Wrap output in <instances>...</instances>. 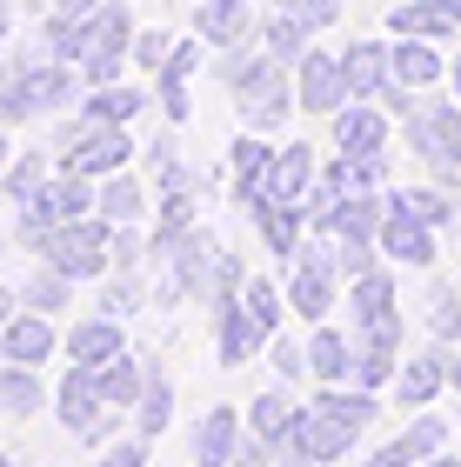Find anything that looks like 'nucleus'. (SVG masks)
<instances>
[{"instance_id":"f257e3e1","label":"nucleus","mask_w":461,"mask_h":467,"mask_svg":"<svg viewBox=\"0 0 461 467\" xmlns=\"http://www.w3.org/2000/svg\"><path fill=\"white\" fill-rule=\"evenodd\" d=\"M80 94H88L80 67H74V60H54L40 40H34L27 54L0 60V120H7V127L40 120V114H68Z\"/></svg>"},{"instance_id":"f03ea898","label":"nucleus","mask_w":461,"mask_h":467,"mask_svg":"<svg viewBox=\"0 0 461 467\" xmlns=\"http://www.w3.org/2000/svg\"><path fill=\"white\" fill-rule=\"evenodd\" d=\"M47 147H54L60 167H74V174H88V181H108V174H128V167H134V127L60 120Z\"/></svg>"},{"instance_id":"7ed1b4c3","label":"nucleus","mask_w":461,"mask_h":467,"mask_svg":"<svg viewBox=\"0 0 461 467\" xmlns=\"http://www.w3.org/2000/svg\"><path fill=\"white\" fill-rule=\"evenodd\" d=\"M288 267V307L301 314V321H328V307H334V294H341V261H334V234H314V241L295 247V261H281Z\"/></svg>"},{"instance_id":"20e7f679","label":"nucleus","mask_w":461,"mask_h":467,"mask_svg":"<svg viewBox=\"0 0 461 467\" xmlns=\"http://www.w3.org/2000/svg\"><path fill=\"white\" fill-rule=\"evenodd\" d=\"M40 261L68 267L74 281H100V274L114 267V221H108V214H80V221H60Z\"/></svg>"},{"instance_id":"39448f33","label":"nucleus","mask_w":461,"mask_h":467,"mask_svg":"<svg viewBox=\"0 0 461 467\" xmlns=\"http://www.w3.org/2000/svg\"><path fill=\"white\" fill-rule=\"evenodd\" d=\"M295 100H301V114H321V120H334L348 108V74H341V54H301L295 60Z\"/></svg>"},{"instance_id":"423d86ee","label":"nucleus","mask_w":461,"mask_h":467,"mask_svg":"<svg viewBox=\"0 0 461 467\" xmlns=\"http://www.w3.org/2000/svg\"><path fill=\"white\" fill-rule=\"evenodd\" d=\"M382 254L394 267H435V227L414 214V207L402 201V194H388V214H382Z\"/></svg>"},{"instance_id":"0eeeda50","label":"nucleus","mask_w":461,"mask_h":467,"mask_svg":"<svg viewBox=\"0 0 461 467\" xmlns=\"http://www.w3.org/2000/svg\"><path fill=\"white\" fill-rule=\"evenodd\" d=\"M267 341H275V334L255 321V307H247L241 294L215 307V360H221V368H247V360H255Z\"/></svg>"},{"instance_id":"6e6552de","label":"nucleus","mask_w":461,"mask_h":467,"mask_svg":"<svg viewBox=\"0 0 461 467\" xmlns=\"http://www.w3.org/2000/svg\"><path fill=\"white\" fill-rule=\"evenodd\" d=\"M394 368H402V314H388L374 327H354V380L361 388H388Z\"/></svg>"},{"instance_id":"1a4fd4ad","label":"nucleus","mask_w":461,"mask_h":467,"mask_svg":"<svg viewBox=\"0 0 461 467\" xmlns=\"http://www.w3.org/2000/svg\"><path fill=\"white\" fill-rule=\"evenodd\" d=\"M354 441H361V434H354V428H348V420H334L328 408H314V400H308V414H301V428H295V434H288V441H281V448H295V454H308V467H334V461H341V454H354Z\"/></svg>"},{"instance_id":"9d476101","label":"nucleus","mask_w":461,"mask_h":467,"mask_svg":"<svg viewBox=\"0 0 461 467\" xmlns=\"http://www.w3.org/2000/svg\"><path fill=\"white\" fill-rule=\"evenodd\" d=\"M187 27L201 34V47H247V40H261V20L247 14V0H194V20Z\"/></svg>"},{"instance_id":"9b49d317","label":"nucleus","mask_w":461,"mask_h":467,"mask_svg":"<svg viewBox=\"0 0 461 467\" xmlns=\"http://www.w3.org/2000/svg\"><path fill=\"white\" fill-rule=\"evenodd\" d=\"M20 207H34L40 221H80V214H94L100 207V181H88V174H74V167H54V181L40 187L34 201H20Z\"/></svg>"},{"instance_id":"f8f14e48","label":"nucleus","mask_w":461,"mask_h":467,"mask_svg":"<svg viewBox=\"0 0 461 467\" xmlns=\"http://www.w3.org/2000/svg\"><path fill=\"white\" fill-rule=\"evenodd\" d=\"M100 414H108V394H100L94 368H68V380L54 388V420L80 441L88 428H100Z\"/></svg>"},{"instance_id":"ddd939ff","label":"nucleus","mask_w":461,"mask_h":467,"mask_svg":"<svg viewBox=\"0 0 461 467\" xmlns=\"http://www.w3.org/2000/svg\"><path fill=\"white\" fill-rule=\"evenodd\" d=\"M241 434H247V420L235 408H207L194 420V434H187V454H194V467H235Z\"/></svg>"},{"instance_id":"4468645a","label":"nucleus","mask_w":461,"mask_h":467,"mask_svg":"<svg viewBox=\"0 0 461 467\" xmlns=\"http://www.w3.org/2000/svg\"><path fill=\"white\" fill-rule=\"evenodd\" d=\"M382 214H388L382 187H354V194L334 201V214L314 227V234H334V241H374V234H382Z\"/></svg>"},{"instance_id":"2eb2a0df","label":"nucleus","mask_w":461,"mask_h":467,"mask_svg":"<svg viewBox=\"0 0 461 467\" xmlns=\"http://www.w3.org/2000/svg\"><path fill=\"white\" fill-rule=\"evenodd\" d=\"M334 147H341L348 161L388 154V108H374V100H348V108L334 114Z\"/></svg>"},{"instance_id":"dca6fc26","label":"nucleus","mask_w":461,"mask_h":467,"mask_svg":"<svg viewBox=\"0 0 461 467\" xmlns=\"http://www.w3.org/2000/svg\"><path fill=\"white\" fill-rule=\"evenodd\" d=\"M341 74H348V94L354 100H382L394 88V47H382V40H348Z\"/></svg>"},{"instance_id":"f3484780","label":"nucleus","mask_w":461,"mask_h":467,"mask_svg":"<svg viewBox=\"0 0 461 467\" xmlns=\"http://www.w3.org/2000/svg\"><path fill=\"white\" fill-rule=\"evenodd\" d=\"M241 214L255 221V234L267 241V254H275V261H295V247H301V227H308V207H281V201L255 194V201H241Z\"/></svg>"},{"instance_id":"a211bd4d","label":"nucleus","mask_w":461,"mask_h":467,"mask_svg":"<svg viewBox=\"0 0 461 467\" xmlns=\"http://www.w3.org/2000/svg\"><path fill=\"white\" fill-rule=\"evenodd\" d=\"M442 388H448V354H442V341L422 348V354H408L402 368H394V400H402V408H428V400H442Z\"/></svg>"},{"instance_id":"6ab92c4d","label":"nucleus","mask_w":461,"mask_h":467,"mask_svg":"<svg viewBox=\"0 0 461 467\" xmlns=\"http://www.w3.org/2000/svg\"><path fill=\"white\" fill-rule=\"evenodd\" d=\"M314 147L308 140H295V147H275V167H267V187L261 194L267 201H281V207H308V187H314Z\"/></svg>"},{"instance_id":"aec40b11","label":"nucleus","mask_w":461,"mask_h":467,"mask_svg":"<svg viewBox=\"0 0 461 467\" xmlns=\"http://www.w3.org/2000/svg\"><path fill=\"white\" fill-rule=\"evenodd\" d=\"M194 67H201V34H187L154 74V100H161V114L174 127H187V80H194Z\"/></svg>"},{"instance_id":"412c9836","label":"nucleus","mask_w":461,"mask_h":467,"mask_svg":"<svg viewBox=\"0 0 461 467\" xmlns=\"http://www.w3.org/2000/svg\"><path fill=\"white\" fill-rule=\"evenodd\" d=\"M60 354H68L74 368H108L114 354H128V341H120L114 314H88V321H74V334L60 341Z\"/></svg>"},{"instance_id":"4be33fe9","label":"nucleus","mask_w":461,"mask_h":467,"mask_svg":"<svg viewBox=\"0 0 461 467\" xmlns=\"http://www.w3.org/2000/svg\"><path fill=\"white\" fill-rule=\"evenodd\" d=\"M60 341H54V314H34V307H20L7 327H0V360H27V368H40Z\"/></svg>"},{"instance_id":"5701e85b","label":"nucleus","mask_w":461,"mask_h":467,"mask_svg":"<svg viewBox=\"0 0 461 467\" xmlns=\"http://www.w3.org/2000/svg\"><path fill=\"white\" fill-rule=\"evenodd\" d=\"M0 408L14 420H34L40 408H54V388L40 380V368H27V360H0Z\"/></svg>"},{"instance_id":"b1692460","label":"nucleus","mask_w":461,"mask_h":467,"mask_svg":"<svg viewBox=\"0 0 461 467\" xmlns=\"http://www.w3.org/2000/svg\"><path fill=\"white\" fill-rule=\"evenodd\" d=\"M348 314H354V327H374V321H388V314H402V287H394V274L388 267L354 274V281H348Z\"/></svg>"},{"instance_id":"393cba45","label":"nucleus","mask_w":461,"mask_h":467,"mask_svg":"<svg viewBox=\"0 0 461 467\" xmlns=\"http://www.w3.org/2000/svg\"><path fill=\"white\" fill-rule=\"evenodd\" d=\"M267 167H275V147H267L255 127H241V140L227 147V174H235V201H255L267 187Z\"/></svg>"},{"instance_id":"a878e982","label":"nucleus","mask_w":461,"mask_h":467,"mask_svg":"<svg viewBox=\"0 0 461 467\" xmlns=\"http://www.w3.org/2000/svg\"><path fill=\"white\" fill-rule=\"evenodd\" d=\"M301 414H308V400H295V394H281V388H267V394H255L247 400V434H261V441H281L301 428Z\"/></svg>"},{"instance_id":"bb28decb","label":"nucleus","mask_w":461,"mask_h":467,"mask_svg":"<svg viewBox=\"0 0 461 467\" xmlns=\"http://www.w3.org/2000/svg\"><path fill=\"white\" fill-rule=\"evenodd\" d=\"M388 27L394 34H461V0H402V7H388Z\"/></svg>"},{"instance_id":"cd10ccee","label":"nucleus","mask_w":461,"mask_h":467,"mask_svg":"<svg viewBox=\"0 0 461 467\" xmlns=\"http://www.w3.org/2000/svg\"><path fill=\"white\" fill-rule=\"evenodd\" d=\"M167 420H174V380H167L161 360H148V380H141V400H134V434L161 441Z\"/></svg>"},{"instance_id":"c85d7f7f","label":"nucleus","mask_w":461,"mask_h":467,"mask_svg":"<svg viewBox=\"0 0 461 467\" xmlns=\"http://www.w3.org/2000/svg\"><path fill=\"white\" fill-rule=\"evenodd\" d=\"M141 108H148V94L128 88V80H108V88H88V94H80V120H100V127H134Z\"/></svg>"},{"instance_id":"c756f323","label":"nucleus","mask_w":461,"mask_h":467,"mask_svg":"<svg viewBox=\"0 0 461 467\" xmlns=\"http://www.w3.org/2000/svg\"><path fill=\"white\" fill-rule=\"evenodd\" d=\"M308 374L321 380V388H334V380H354V334L314 327V341H308Z\"/></svg>"},{"instance_id":"7c9ffc66","label":"nucleus","mask_w":461,"mask_h":467,"mask_svg":"<svg viewBox=\"0 0 461 467\" xmlns=\"http://www.w3.org/2000/svg\"><path fill=\"white\" fill-rule=\"evenodd\" d=\"M394 80L402 88H435V80H448L442 74V54L428 47V34H394Z\"/></svg>"},{"instance_id":"2f4dec72","label":"nucleus","mask_w":461,"mask_h":467,"mask_svg":"<svg viewBox=\"0 0 461 467\" xmlns=\"http://www.w3.org/2000/svg\"><path fill=\"white\" fill-rule=\"evenodd\" d=\"M54 167H60V161H54V147H27V154H14V161H7V174H0V194H7L14 207H20V201H34L40 187L54 181Z\"/></svg>"},{"instance_id":"473e14b6","label":"nucleus","mask_w":461,"mask_h":467,"mask_svg":"<svg viewBox=\"0 0 461 467\" xmlns=\"http://www.w3.org/2000/svg\"><path fill=\"white\" fill-rule=\"evenodd\" d=\"M74 294H80V281H74L68 267L40 261V267L27 274V287H20V301H27L34 314H68V307H74Z\"/></svg>"},{"instance_id":"72a5a7b5","label":"nucleus","mask_w":461,"mask_h":467,"mask_svg":"<svg viewBox=\"0 0 461 467\" xmlns=\"http://www.w3.org/2000/svg\"><path fill=\"white\" fill-rule=\"evenodd\" d=\"M100 380V394H108V408H128L134 414V400H141V380H148V360H134V354H114L108 368H94Z\"/></svg>"},{"instance_id":"f704fd0d","label":"nucleus","mask_w":461,"mask_h":467,"mask_svg":"<svg viewBox=\"0 0 461 467\" xmlns=\"http://www.w3.org/2000/svg\"><path fill=\"white\" fill-rule=\"evenodd\" d=\"M94 214H108L114 227L141 221V214H148V187H141L134 174H108V181H100V207H94Z\"/></svg>"},{"instance_id":"c9c22d12","label":"nucleus","mask_w":461,"mask_h":467,"mask_svg":"<svg viewBox=\"0 0 461 467\" xmlns=\"http://www.w3.org/2000/svg\"><path fill=\"white\" fill-rule=\"evenodd\" d=\"M308 34H314L308 20H295V14H281V7L267 14V20H261V47H267V54H281L288 67H295V60L308 54Z\"/></svg>"},{"instance_id":"e433bc0d","label":"nucleus","mask_w":461,"mask_h":467,"mask_svg":"<svg viewBox=\"0 0 461 467\" xmlns=\"http://www.w3.org/2000/svg\"><path fill=\"white\" fill-rule=\"evenodd\" d=\"M241 301L255 307V321H261L267 334H281V321H288V287H281V281H261V274H247Z\"/></svg>"},{"instance_id":"4c0bfd02","label":"nucleus","mask_w":461,"mask_h":467,"mask_svg":"<svg viewBox=\"0 0 461 467\" xmlns=\"http://www.w3.org/2000/svg\"><path fill=\"white\" fill-rule=\"evenodd\" d=\"M141 301H148V287H141V267H120L108 287H100V314H114V321H128V314H141Z\"/></svg>"},{"instance_id":"58836bf2","label":"nucleus","mask_w":461,"mask_h":467,"mask_svg":"<svg viewBox=\"0 0 461 467\" xmlns=\"http://www.w3.org/2000/svg\"><path fill=\"white\" fill-rule=\"evenodd\" d=\"M295 108H301L295 88H281V94H267V100H247V108H241V127H255V134H281Z\"/></svg>"},{"instance_id":"ea45409f","label":"nucleus","mask_w":461,"mask_h":467,"mask_svg":"<svg viewBox=\"0 0 461 467\" xmlns=\"http://www.w3.org/2000/svg\"><path fill=\"white\" fill-rule=\"evenodd\" d=\"M194 194H201V187H161V227H154V241H174V234L194 227Z\"/></svg>"},{"instance_id":"a19ab883","label":"nucleus","mask_w":461,"mask_h":467,"mask_svg":"<svg viewBox=\"0 0 461 467\" xmlns=\"http://www.w3.org/2000/svg\"><path fill=\"white\" fill-rule=\"evenodd\" d=\"M394 194H402V201H408V207H414V214H422L428 227H442V221H455V207H461V201L448 194L442 181H435V187H394Z\"/></svg>"},{"instance_id":"79ce46f5","label":"nucleus","mask_w":461,"mask_h":467,"mask_svg":"<svg viewBox=\"0 0 461 467\" xmlns=\"http://www.w3.org/2000/svg\"><path fill=\"white\" fill-rule=\"evenodd\" d=\"M402 448H408L414 461L442 454V448H448V420H442V414H414L408 428H402Z\"/></svg>"},{"instance_id":"37998d69","label":"nucleus","mask_w":461,"mask_h":467,"mask_svg":"<svg viewBox=\"0 0 461 467\" xmlns=\"http://www.w3.org/2000/svg\"><path fill=\"white\" fill-rule=\"evenodd\" d=\"M428 334L442 348L461 341V287H435V307H428Z\"/></svg>"},{"instance_id":"c03bdc74","label":"nucleus","mask_w":461,"mask_h":467,"mask_svg":"<svg viewBox=\"0 0 461 467\" xmlns=\"http://www.w3.org/2000/svg\"><path fill=\"white\" fill-rule=\"evenodd\" d=\"M241 287H247V267H241V254H235V247H221V254H215V281H207V307L235 301Z\"/></svg>"},{"instance_id":"a18cd8bd","label":"nucleus","mask_w":461,"mask_h":467,"mask_svg":"<svg viewBox=\"0 0 461 467\" xmlns=\"http://www.w3.org/2000/svg\"><path fill=\"white\" fill-rule=\"evenodd\" d=\"M174 47H181V40L167 34V27H141V34H134V54H128V60H134L141 74H161V60L174 54Z\"/></svg>"},{"instance_id":"49530a36","label":"nucleus","mask_w":461,"mask_h":467,"mask_svg":"<svg viewBox=\"0 0 461 467\" xmlns=\"http://www.w3.org/2000/svg\"><path fill=\"white\" fill-rule=\"evenodd\" d=\"M334 261H341V281L382 267V241H334Z\"/></svg>"},{"instance_id":"de8ad7c7","label":"nucleus","mask_w":461,"mask_h":467,"mask_svg":"<svg viewBox=\"0 0 461 467\" xmlns=\"http://www.w3.org/2000/svg\"><path fill=\"white\" fill-rule=\"evenodd\" d=\"M148 254H154V241H141V221L114 227V267H141Z\"/></svg>"},{"instance_id":"09e8293b","label":"nucleus","mask_w":461,"mask_h":467,"mask_svg":"<svg viewBox=\"0 0 461 467\" xmlns=\"http://www.w3.org/2000/svg\"><path fill=\"white\" fill-rule=\"evenodd\" d=\"M275 7L308 20V27H334V20H341V0H275Z\"/></svg>"},{"instance_id":"8fccbe9b","label":"nucleus","mask_w":461,"mask_h":467,"mask_svg":"<svg viewBox=\"0 0 461 467\" xmlns=\"http://www.w3.org/2000/svg\"><path fill=\"white\" fill-rule=\"evenodd\" d=\"M267 354H275V374L281 380H301L308 374V341H275Z\"/></svg>"},{"instance_id":"3c124183","label":"nucleus","mask_w":461,"mask_h":467,"mask_svg":"<svg viewBox=\"0 0 461 467\" xmlns=\"http://www.w3.org/2000/svg\"><path fill=\"white\" fill-rule=\"evenodd\" d=\"M94 467H148V441H141V434H134V441H114Z\"/></svg>"},{"instance_id":"603ef678","label":"nucleus","mask_w":461,"mask_h":467,"mask_svg":"<svg viewBox=\"0 0 461 467\" xmlns=\"http://www.w3.org/2000/svg\"><path fill=\"white\" fill-rule=\"evenodd\" d=\"M361 467H414V454L402 448V434H394V441H388V448H374V454H368Z\"/></svg>"},{"instance_id":"864d4df0","label":"nucleus","mask_w":461,"mask_h":467,"mask_svg":"<svg viewBox=\"0 0 461 467\" xmlns=\"http://www.w3.org/2000/svg\"><path fill=\"white\" fill-rule=\"evenodd\" d=\"M14 314H20V287H0V327H7Z\"/></svg>"},{"instance_id":"5fc2aeb1","label":"nucleus","mask_w":461,"mask_h":467,"mask_svg":"<svg viewBox=\"0 0 461 467\" xmlns=\"http://www.w3.org/2000/svg\"><path fill=\"white\" fill-rule=\"evenodd\" d=\"M100 0H54V14H94Z\"/></svg>"},{"instance_id":"6e6d98bb","label":"nucleus","mask_w":461,"mask_h":467,"mask_svg":"<svg viewBox=\"0 0 461 467\" xmlns=\"http://www.w3.org/2000/svg\"><path fill=\"white\" fill-rule=\"evenodd\" d=\"M7 161H14V147H7V120H0V174H7Z\"/></svg>"},{"instance_id":"4d7b16f0","label":"nucleus","mask_w":461,"mask_h":467,"mask_svg":"<svg viewBox=\"0 0 461 467\" xmlns=\"http://www.w3.org/2000/svg\"><path fill=\"white\" fill-rule=\"evenodd\" d=\"M414 467H461L455 454H428V461H414Z\"/></svg>"},{"instance_id":"13d9d810","label":"nucleus","mask_w":461,"mask_h":467,"mask_svg":"<svg viewBox=\"0 0 461 467\" xmlns=\"http://www.w3.org/2000/svg\"><path fill=\"white\" fill-rule=\"evenodd\" d=\"M448 388H455V394H461V354H455V360H448Z\"/></svg>"},{"instance_id":"bf43d9fd","label":"nucleus","mask_w":461,"mask_h":467,"mask_svg":"<svg viewBox=\"0 0 461 467\" xmlns=\"http://www.w3.org/2000/svg\"><path fill=\"white\" fill-rule=\"evenodd\" d=\"M7 27H14V20H0V60H7Z\"/></svg>"},{"instance_id":"052dcab7","label":"nucleus","mask_w":461,"mask_h":467,"mask_svg":"<svg viewBox=\"0 0 461 467\" xmlns=\"http://www.w3.org/2000/svg\"><path fill=\"white\" fill-rule=\"evenodd\" d=\"M0 467H20V461H14V454H7V448H0Z\"/></svg>"},{"instance_id":"680f3d73","label":"nucleus","mask_w":461,"mask_h":467,"mask_svg":"<svg viewBox=\"0 0 461 467\" xmlns=\"http://www.w3.org/2000/svg\"><path fill=\"white\" fill-rule=\"evenodd\" d=\"M455 100H461V67H455Z\"/></svg>"},{"instance_id":"e2e57ef3","label":"nucleus","mask_w":461,"mask_h":467,"mask_svg":"<svg viewBox=\"0 0 461 467\" xmlns=\"http://www.w3.org/2000/svg\"><path fill=\"white\" fill-rule=\"evenodd\" d=\"M0 414H7V408H0Z\"/></svg>"}]
</instances>
